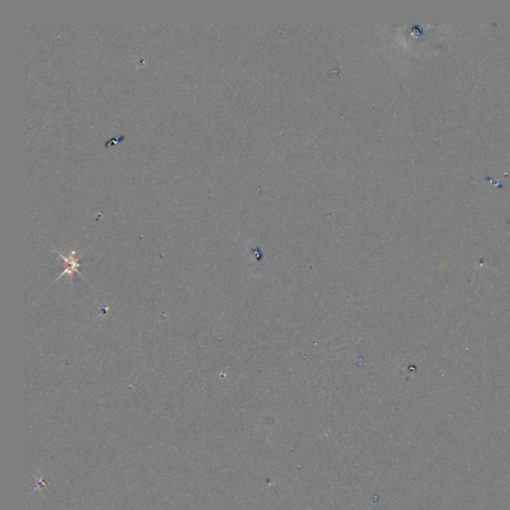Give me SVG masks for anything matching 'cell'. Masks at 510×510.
<instances>
[{
  "mask_svg": "<svg viewBox=\"0 0 510 510\" xmlns=\"http://www.w3.org/2000/svg\"><path fill=\"white\" fill-rule=\"evenodd\" d=\"M56 252H57V253L61 256V258L63 259V261L66 263V268L64 269V271L62 272V274L60 275V277H61V276H63L64 274H69V276L72 278V274H73L74 272H77L78 274L82 275V273H81V272H80V270H79V267L81 266V264L78 262V259H76V258L74 257V255L76 254V252H75L74 250L70 253V256H69V257H65L62 253H60V252H59V251H57V250H56Z\"/></svg>",
  "mask_w": 510,
  "mask_h": 510,
  "instance_id": "6da1fadb",
  "label": "cell"
}]
</instances>
